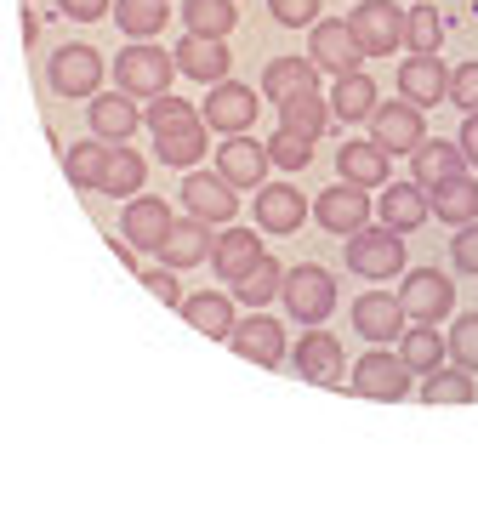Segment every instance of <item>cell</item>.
I'll list each match as a JSON object with an SVG mask.
<instances>
[{
	"label": "cell",
	"mask_w": 478,
	"mask_h": 512,
	"mask_svg": "<svg viewBox=\"0 0 478 512\" xmlns=\"http://www.w3.org/2000/svg\"><path fill=\"white\" fill-rule=\"evenodd\" d=\"M279 131H291L302 143H319L325 131H331V103L319 92H302V97H285L279 103Z\"/></svg>",
	"instance_id": "cell-28"
},
{
	"label": "cell",
	"mask_w": 478,
	"mask_h": 512,
	"mask_svg": "<svg viewBox=\"0 0 478 512\" xmlns=\"http://www.w3.org/2000/svg\"><path fill=\"white\" fill-rule=\"evenodd\" d=\"M353 393L359 399H387V404H399L416 393V376L405 370V359L399 353H387V348H370L359 365H353Z\"/></svg>",
	"instance_id": "cell-8"
},
{
	"label": "cell",
	"mask_w": 478,
	"mask_h": 512,
	"mask_svg": "<svg viewBox=\"0 0 478 512\" xmlns=\"http://www.w3.org/2000/svg\"><path fill=\"white\" fill-rule=\"evenodd\" d=\"M353 330L365 336L370 348H382V342H393V336H405V313H399V302L387 291H365L359 302H353Z\"/></svg>",
	"instance_id": "cell-22"
},
{
	"label": "cell",
	"mask_w": 478,
	"mask_h": 512,
	"mask_svg": "<svg viewBox=\"0 0 478 512\" xmlns=\"http://www.w3.org/2000/svg\"><path fill=\"white\" fill-rule=\"evenodd\" d=\"M57 12H63V18H74V23H92V18H103V12H109V0H57Z\"/></svg>",
	"instance_id": "cell-48"
},
{
	"label": "cell",
	"mask_w": 478,
	"mask_h": 512,
	"mask_svg": "<svg viewBox=\"0 0 478 512\" xmlns=\"http://www.w3.org/2000/svg\"><path fill=\"white\" fill-rule=\"evenodd\" d=\"M399 359H405L410 376H433V370L444 365V336L433 325H405V336H399Z\"/></svg>",
	"instance_id": "cell-34"
},
{
	"label": "cell",
	"mask_w": 478,
	"mask_h": 512,
	"mask_svg": "<svg viewBox=\"0 0 478 512\" xmlns=\"http://www.w3.org/2000/svg\"><path fill=\"white\" fill-rule=\"evenodd\" d=\"M23 6H35V0H23Z\"/></svg>",
	"instance_id": "cell-52"
},
{
	"label": "cell",
	"mask_w": 478,
	"mask_h": 512,
	"mask_svg": "<svg viewBox=\"0 0 478 512\" xmlns=\"http://www.w3.org/2000/svg\"><path fill=\"white\" fill-rule=\"evenodd\" d=\"M348 268L359 279H399L405 274V234H387L382 222H365L348 239Z\"/></svg>",
	"instance_id": "cell-5"
},
{
	"label": "cell",
	"mask_w": 478,
	"mask_h": 512,
	"mask_svg": "<svg viewBox=\"0 0 478 512\" xmlns=\"http://www.w3.org/2000/svg\"><path fill=\"white\" fill-rule=\"evenodd\" d=\"M308 63H313L319 74L342 80V74H353L365 57H359V46H353L348 23H342V18H319V23L308 29Z\"/></svg>",
	"instance_id": "cell-13"
},
{
	"label": "cell",
	"mask_w": 478,
	"mask_h": 512,
	"mask_svg": "<svg viewBox=\"0 0 478 512\" xmlns=\"http://www.w3.org/2000/svg\"><path fill=\"white\" fill-rule=\"evenodd\" d=\"M46 80H52L57 97H97L103 92V52L74 40V46H57L46 57Z\"/></svg>",
	"instance_id": "cell-6"
},
{
	"label": "cell",
	"mask_w": 478,
	"mask_h": 512,
	"mask_svg": "<svg viewBox=\"0 0 478 512\" xmlns=\"http://www.w3.org/2000/svg\"><path fill=\"white\" fill-rule=\"evenodd\" d=\"M382 228L387 234H416L427 222V194L416 183H387V194H382Z\"/></svg>",
	"instance_id": "cell-29"
},
{
	"label": "cell",
	"mask_w": 478,
	"mask_h": 512,
	"mask_svg": "<svg viewBox=\"0 0 478 512\" xmlns=\"http://www.w3.org/2000/svg\"><path fill=\"white\" fill-rule=\"evenodd\" d=\"M205 256H211V228L194 222V217H171L166 239H160V262L177 274V268H194V262H205Z\"/></svg>",
	"instance_id": "cell-24"
},
{
	"label": "cell",
	"mask_w": 478,
	"mask_h": 512,
	"mask_svg": "<svg viewBox=\"0 0 478 512\" xmlns=\"http://www.w3.org/2000/svg\"><path fill=\"white\" fill-rule=\"evenodd\" d=\"M143 126L154 131V137H160V131H188V126H200V109H194V103H188V97H154V103H148L143 109Z\"/></svg>",
	"instance_id": "cell-40"
},
{
	"label": "cell",
	"mask_w": 478,
	"mask_h": 512,
	"mask_svg": "<svg viewBox=\"0 0 478 512\" xmlns=\"http://www.w3.org/2000/svg\"><path fill=\"white\" fill-rule=\"evenodd\" d=\"M257 92L251 86H239V80H217L211 97H205L200 109V126L205 131H222V137H245V131L257 126Z\"/></svg>",
	"instance_id": "cell-9"
},
{
	"label": "cell",
	"mask_w": 478,
	"mask_h": 512,
	"mask_svg": "<svg viewBox=\"0 0 478 512\" xmlns=\"http://www.w3.org/2000/svg\"><path fill=\"white\" fill-rule=\"evenodd\" d=\"M331 120H370V109L382 103L376 97V80H370L365 69H353V74H342V80H331Z\"/></svg>",
	"instance_id": "cell-31"
},
{
	"label": "cell",
	"mask_w": 478,
	"mask_h": 512,
	"mask_svg": "<svg viewBox=\"0 0 478 512\" xmlns=\"http://www.w3.org/2000/svg\"><path fill=\"white\" fill-rule=\"evenodd\" d=\"M370 194L365 188H348V183H336V188H325L319 200H313V222L325 228V234H342V239H353L359 228L370 222Z\"/></svg>",
	"instance_id": "cell-15"
},
{
	"label": "cell",
	"mask_w": 478,
	"mask_h": 512,
	"mask_svg": "<svg viewBox=\"0 0 478 512\" xmlns=\"http://www.w3.org/2000/svg\"><path fill=\"white\" fill-rule=\"evenodd\" d=\"M336 171H342V183L348 188H387L393 177H387V154L370 137H348V143L336 148Z\"/></svg>",
	"instance_id": "cell-21"
},
{
	"label": "cell",
	"mask_w": 478,
	"mask_h": 512,
	"mask_svg": "<svg viewBox=\"0 0 478 512\" xmlns=\"http://www.w3.org/2000/svg\"><path fill=\"white\" fill-rule=\"evenodd\" d=\"M171 63H177V74H188V80L217 86V80H228V63H234V52H228V40L183 35V40H177V52H171Z\"/></svg>",
	"instance_id": "cell-20"
},
{
	"label": "cell",
	"mask_w": 478,
	"mask_h": 512,
	"mask_svg": "<svg viewBox=\"0 0 478 512\" xmlns=\"http://www.w3.org/2000/svg\"><path fill=\"white\" fill-rule=\"evenodd\" d=\"M183 205H188V217L205 222V228H228L239 217V194L222 183L217 171H200V165L183 177Z\"/></svg>",
	"instance_id": "cell-11"
},
{
	"label": "cell",
	"mask_w": 478,
	"mask_h": 512,
	"mask_svg": "<svg viewBox=\"0 0 478 512\" xmlns=\"http://www.w3.org/2000/svg\"><path fill=\"white\" fill-rule=\"evenodd\" d=\"M154 154H160V165L194 171V165L205 160V126H188V131H160V137H154Z\"/></svg>",
	"instance_id": "cell-38"
},
{
	"label": "cell",
	"mask_w": 478,
	"mask_h": 512,
	"mask_svg": "<svg viewBox=\"0 0 478 512\" xmlns=\"http://www.w3.org/2000/svg\"><path fill=\"white\" fill-rule=\"evenodd\" d=\"M279 279H285V262H279V256H262V262L239 279L234 291H239V302H245V308H262V302H274V296H279Z\"/></svg>",
	"instance_id": "cell-41"
},
{
	"label": "cell",
	"mask_w": 478,
	"mask_h": 512,
	"mask_svg": "<svg viewBox=\"0 0 478 512\" xmlns=\"http://www.w3.org/2000/svg\"><path fill=\"white\" fill-rule=\"evenodd\" d=\"M166 228H171V205L160 194H131L126 211H120V239L131 251H160Z\"/></svg>",
	"instance_id": "cell-17"
},
{
	"label": "cell",
	"mask_w": 478,
	"mask_h": 512,
	"mask_svg": "<svg viewBox=\"0 0 478 512\" xmlns=\"http://www.w3.org/2000/svg\"><path fill=\"white\" fill-rule=\"evenodd\" d=\"M427 217L450 222V228L478 222V183H473V177H450V183L427 188Z\"/></svg>",
	"instance_id": "cell-27"
},
{
	"label": "cell",
	"mask_w": 478,
	"mask_h": 512,
	"mask_svg": "<svg viewBox=\"0 0 478 512\" xmlns=\"http://www.w3.org/2000/svg\"><path fill=\"white\" fill-rule=\"evenodd\" d=\"M228 348H234L245 365H262V370H279L285 359H291V348H285V325H279V319H268V313L234 319V330H228Z\"/></svg>",
	"instance_id": "cell-10"
},
{
	"label": "cell",
	"mask_w": 478,
	"mask_h": 512,
	"mask_svg": "<svg viewBox=\"0 0 478 512\" xmlns=\"http://www.w3.org/2000/svg\"><path fill=\"white\" fill-rule=\"evenodd\" d=\"M143 177H148V160H143V154H137V148H126V143H114L97 194H120V200H131V194H143Z\"/></svg>",
	"instance_id": "cell-32"
},
{
	"label": "cell",
	"mask_w": 478,
	"mask_h": 512,
	"mask_svg": "<svg viewBox=\"0 0 478 512\" xmlns=\"http://www.w3.org/2000/svg\"><path fill=\"white\" fill-rule=\"evenodd\" d=\"M268 143H257L251 131L245 137H222V148H217V177L228 188H251L257 194L262 183H268Z\"/></svg>",
	"instance_id": "cell-14"
},
{
	"label": "cell",
	"mask_w": 478,
	"mask_h": 512,
	"mask_svg": "<svg viewBox=\"0 0 478 512\" xmlns=\"http://www.w3.org/2000/svg\"><path fill=\"white\" fill-rule=\"evenodd\" d=\"M86 120H92V137L97 143H131V131L143 126V109L131 103L126 92H97L92 103H86Z\"/></svg>",
	"instance_id": "cell-19"
},
{
	"label": "cell",
	"mask_w": 478,
	"mask_h": 512,
	"mask_svg": "<svg viewBox=\"0 0 478 512\" xmlns=\"http://www.w3.org/2000/svg\"><path fill=\"white\" fill-rule=\"evenodd\" d=\"M444 353L456 359V370H467V376H473V370H478V313H461L456 325H450Z\"/></svg>",
	"instance_id": "cell-42"
},
{
	"label": "cell",
	"mask_w": 478,
	"mask_h": 512,
	"mask_svg": "<svg viewBox=\"0 0 478 512\" xmlns=\"http://www.w3.org/2000/svg\"><path fill=\"white\" fill-rule=\"evenodd\" d=\"M302 92H319V69H313L308 57H274L268 69H262V97H302Z\"/></svg>",
	"instance_id": "cell-30"
},
{
	"label": "cell",
	"mask_w": 478,
	"mask_h": 512,
	"mask_svg": "<svg viewBox=\"0 0 478 512\" xmlns=\"http://www.w3.org/2000/svg\"><path fill=\"white\" fill-rule=\"evenodd\" d=\"M342 23H348L359 57H387L405 40V6H393V0H359Z\"/></svg>",
	"instance_id": "cell-4"
},
{
	"label": "cell",
	"mask_w": 478,
	"mask_h": 512,
	"mask_svg": "<svg viewBox=\"0 0 478 512\" xmlns=\"http://www.w3.org/2000/svg\"><path fill=\"white\" fill-rule=\"evenodd\" d=\"M365 126H370V143L382 148L387 160H393V154H416V148L427 143V120H422V109H410L405 97H399V103H376Z\"/></svg>",
	"instance_id": "cell-7"
},
{
	"label": "cell",
	"mask_w": 478,
	"mask_h": 512,
	"mask_svg": "<svg viewBox=\"0 0 478 512\" xmlns=\"http://www.w3.org/2000/svg\"><path fill=\"white\" fill-rule=\"evenodd\" d=\"M171 74H177V63H171L166 46H154V40H131V46H120L114 52V86L137 103V97H166L171 92Z\"/></svg>",
	"instance_id": "cell-2"
},
{
	"label": "cell",
	"mask_w": 478,
	"mask_h": 512,
	"mask_svg": "<svg viewBox=\"0 0 478 512\" xmlns=\"http://www.w3.org/2000/svg\"><path fill=\"white\" fill-rule=\"evenodd\" d=\"M262 256H268V251H262L257 228H234V222H228L222 234H211V268H217L222 285H239V279L262 262Z\"/></svg>",
	"instance_id": "cell-16"
},
{
	"label": "cell",
	"mask_w": 478,
	"mask_h": 512,
	"mask_svg": "<svg viewBox=\"0 0 478 512\" xmlns=\"http://www.w3.org/2000/svg\"><path fill=\"white\" fill-rule=\"evenodd\" d=\"M183 23H188V35L228 40V29L239 23V12H234V0H183Z\"/></svg>",
	"instance_id": "cell-36"
},
{
	"label": "cell",
	"mask_w": 478,
	"mask_h": 512,
	"mask_svg": "<svg viewBox=\"0 0 478 512\" xmlns=\"http://www.w3.org/2000/svg\"><path fill=\"white\" fill-rule=\"evenodd\" d=\"M444 103H456L461 114H478V57L450 69V86H444Z\"/></svg>",
	"instance_id": "cell-43"
},
{
	"label": "cell",
	"mask_w": 478,
	"mask_h": 512,
	"mask_svg": "<svg viewBox=\"0 0 478 512\" xmlns=\"http://www.w3.org/2000/svg\"><path fill=\"white\" fill-rule=\"evenodd\" d=\"M450 262H456L461 274H478V222L456 228V239H450Z\"/></svg>",
	"instance_id": "cell-46"
},
{
	"label": "cell",
	"mask_w": 478,
	"mask_h": 512,
	"mask_svg": "<svg viewBox=\"0 0 478 512\" xmlns=\"http://www.w3.org/2000/svg\"><path fill=\"white\" fill-rule=\"evenodd\" d=\"M268 160L285 165V171H302V165L313 160V143H302L291 131H274V137H268Z\"/></svg>",
	"instance_id": "cell-44"
},
{
	"label": "cell",
	"mask_w": 478,
	"mask_h": 512,
	"mask_svg": "<svg viewBox=\"0 0 478 512\" xmlns=\"http://www.w3.org/2000/svg\"><path fill=\"white\" fill-rule=\"evenodd\" d=\"M109 245H114V256H120V262H126V268H137V251H131L126 239H109Z\"/></svg>",
	"instance_id": "cell-51"
},
{
	"label": "cell",
	"mask_w": 478,
	"mask_h": 512,
	"mask_svg": "<svg viewBox=\"0 0 478 512\" xmlns=\"http://www.w3.org/2000/svg\"><path fill=\"white\" fill-rule=\"evenodd\" d=\"M143 285H148V296H160L166 308H183V285H177L171 268H143Z\"/></svg>",
	"instance_id": "cell-47"
},
{
	"label": "cell",
	"mask_w": 478,
	"mask_h": 512,
	"mask_svg": "<svg viewBox=\"0 0 478 512\" xmlns=\"http://www.w3.org/2000/svg\"><path fill=\"white\" fill-rule=\"evenodd\" d=\"M399 313H405V325H439L456 313V285L444 268H405V285H399Z\"/></svg>",
	"instance_id": "cell-3"
},
{
	"label": "cell",
	"mask_w": 478,
	"mask_h": 512,
	"mask_svg": "<svg viewBox=\"0 0 478 512\" xmlns=\"http://www.w3.org/2000/svg\"><path fill=\"white\" fill-rule=\"evenodd\" d=\"M114 23H120L131 40H154L171 23V6L166 0H114Z\"/></svg>",
	"instance_id": "cell-35"
},
{
	"label": "cell",
	"mask_w": 478,
	"mask_h": 512,
	"mask_svg": "<svg viewBox=\"0 0 478 512\" xmlns=\"http://www.w3.org/2000/svg\"><path fill=\"white\" fill-rule=\"evenodd\" d=\"M279 302H285V313H291L296 325L319 330L336 313V274L325 262H296L279 279Z\"/></svg>",
	"instance_id": "cell-1"
},
{
	"label": "cell",
	"mask_w": 478,
	"mask_h": 512,
	"mask_svg": "<svg viewBox=\"0 0 478 512\" xmlns=\"http://www.w3.org/2000/svg\"><path fill=\"white\" fill-rule=\"evenodd\" d=\"M410 57H439L444 46V18L433 6H405V40H399Z\"/></svg>",
	"instance_id": "cell-37"
},
{
	"label": "cell",
	"mask_w": 478,
	"mask_h": 512,
	"mask_svg": "<svg viewBox=\"0 0 478 512\" xmlns=\"http://www.w3.org/2000/svg\"><path fill=\"white\" fill-rule=\"evenodd\" d=\"M103 165H109V143H97V137L63 148V177H69V188L97 194V183H103Z\"/></svg>",
	"instance_id": "cell-33"
},
{
	"label": "cell",
	"mask_w": 478,
	"mask_h": 512,
	"mask_svg": "<svg viewBox=\"0 0 478 512\" xmlns=\"http://www.w3.org/2000/svg\"><path fill=\"white\" fill-rule=\"evenodd\" d=\"M473 376L467 370H456V365H439L433 376H422V399L427 404H473Z\"/></svg>",
	"instance_id": "cell-39"
},
{
	"label": "cell",
	"mask_w": 478,
	"mask_h": 512,
	"mask_svg": "<svg viewBox=\"0 0 478 512\" xmlns=\"http://www.w3.org/2000/svg\"><path fill=\"white\" fill-rule=\"evenodd\" d=\"M251 211H257L262 234H296V228L308 222V200L296 194V183H262Z\"/></svg>",
	"instance_id": "cell-18"
},
{
	"label": "cell",
	"mask_w": 478,
	"mask_h": 512,
	"mask_svg": "<svg viewBox=\"0 0 478 512\" xmlns=\"http://www.w3.org/2000/svg\"><path fill=\"white\" fill-rule=\"evenodd\" d=\"M268 12H274L285 29H313V23H319V0H268Z\"/></svg>",
	"instance_id": "cell-45"
},
{
	"label": "cell",
	"mask_w": 478,
	"mask_h": 512,
	"mask_svg": "<svg viewBox=\"0 0 478 512\" xmlns=\"http://www.w3.org/2000/svg\"><path fill=\"white\" fill-rule=\"evenodd\" d=\"M450 177H467V160H461V148L456 143H422L416 154H410V183L422 188H439V183H450Z\"/></svg>",
	"instance_id": "cell-25"
},
{
	"label": "cell",
	"mask_w": 478,
	"mask_h": 512,
	"mask_svg": "<svg viewBox=\"0 0 478 512\" xmlns=\"http://www.w3.org/2000/svg\"><path fill=\"white\" fill-rule=\"evenodd\" d=\"M444 86H450L444 57H405V63H399V97H405L410 109L444 103Z\"/></svg>",
	"instance_id": "cell-23"
},
{
	"label": "cell",
	"mask_w": 478,
	"mask_h": 512,
	"mask_svg": "<svg viewBox=\"0 0 478 512\" xmlns=\"http://www.w3.org/2000/svg\"><path fill=\"white\" fill-rule=\"evenodd\" d=\"M456 148H461V160H467V165H478V114H467V120H461Z\"/></svg>",
	"instance_id": "cell-49"
},
{
	"label": "cell",
	"mask_w": 478,
	"mask_h": 512,
	"mask_svg": "<svg viewBox=\"0 0 478 512\" xmlns=\"http://www.w3.org/2000/svg\"><path fill=\"white\" fill-rule=\"evenodd\" d=\"M35 29H40V18L29 12V6H23V46H35Z\"/></svg>",
	"instance_id": "cell-50"
},
{
	"label": "cell",
	"mask_w": 478,
	"mask_h": 512,
	"mask_svg": "<svg viewBox=\"0 0 478 512\" xmlns=\"http://www.w3.org/2000/svg\"><path fill=\"white\" fill-rule=\"evenodd\" d=\"M285 365H296V376H308L319 387H342L348 353H342V336H331V330H302L296 336V359H285Z\"/></svg>",
	"instance_id": "cell-12"
},
{
	"label": "cell",
	"mask_w": 478,
	"mask_h": 512,
	"mask_svg": "<svg viewBox=\"0 0 478 512\" xmlns=\"http://www.w3.org/2000/svg\"><path fill=\"white\" fill-rule=\"evenodd\" d=\"M188 319V330H200L205 342H228V330H234V302L222 291H194L183 296V308H177Z\"/></svg>",
	"instance_id": "cell-26"
}]
</instances>
